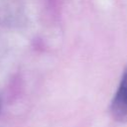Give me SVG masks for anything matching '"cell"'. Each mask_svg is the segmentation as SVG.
I'll return each mask as SVG.
<instances>
[{
  "label": "cell",
  "instance_id": "cell-1",
  "mask_svg": "<svg viewBox=\"0 0 127 127\" xmlns=\"http://www.w3.org/2000/svg\"><path fill=\"white\" fill-rule=\"evenodd\" d=\"M111 113L119 121L127 120V67L111 102Z\"/></svg>",
  "mask_w": 127,
  "mask_h": 127
},
{
  "label": "cell",
  "instance_id": "cell-2",
  "mask_svg": "<svg viewBox=\"0 0 127 127\" xmlns=\"http://www.w3.org/2000/svg\"><path fill=\"white\" fill-rule=\"evenodd\" d=\"M0 108H1V99H0Z\"/></svg>",
  "mask_w": 127,
  "mask_h": 127
}]
</instances>
